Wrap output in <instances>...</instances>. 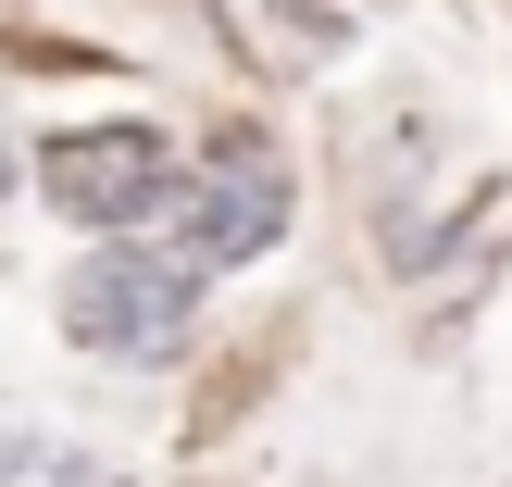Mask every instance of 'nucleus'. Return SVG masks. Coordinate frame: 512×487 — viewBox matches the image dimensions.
<instances>
[{
	"instance_id": "nucleus-1",
	"label": "nucleus",
	"mask_w": 512,
	"mask_h": 487,
	"mask_svg": "<svg viewBox=\"0 0 512 487\" xmlns=\"http://www.w3.org/2000/svg\"><path fill=\"white\" fill-rule=\"evenodd\" d=\"M50 313L88 363H175L200 338V263L175 238H88L50 288Z\"/></svg>"
},
{
	"instance_id": "nucleus-3",
	"label": "nucleus",
	"mask_w": 512,
	"mask_h": 487,
	"mask_svg": "<svg viewBox=\"0 0 512 487\" xmlns=\"http://www.w3.org/2000/svg\"><path fill=\"white\" fill-rule=\"evenodd\" d=\"M288 213H300L288 150H275V138H225L213 163H188V188H175V213L150 225V238H175L200 275H225V263H263V250H288Z\"/></svg>"
},
{
	"instance_id": "nucleus-4",
	"label": "nucleus",
	"mask_w": 512,
	"mask_h": 487,
	"mask_svg": "<svg viewBox=\"0 0 512 487\" xmlns=\"http://www.w3.org/2000/svg\"><path fill=\"white\" fill-rule=\"evenodd\" d=\"M0 475H50V463H38V450H25V438H13V425H0Z\"/></svg>"
},
{
	"instance_id": "nucleus-2",
	"label": "nucleus",
	"mask_w": 512,
	"mask_h": 487,
	"mask_svg": "<svg viewBox=\"0 0 512 487\" xmlns=\"http://www.w3.org/2000/svg\"><path fill=\"white\" fill-rule=\"evenodd\" d=\"M175 188H188V163H175V138L150 113L63 125V138L38 150V200L75 225V238H150V225L175 213Z\"/></svg>"
}]
</instances>
